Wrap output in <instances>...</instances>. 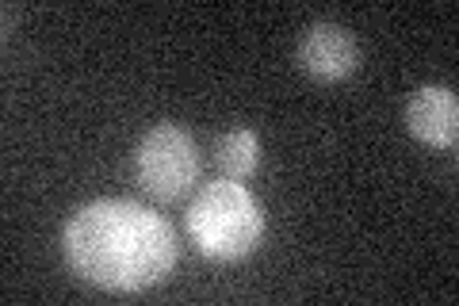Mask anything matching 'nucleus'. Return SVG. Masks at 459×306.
I'll return each mask as SVG.
<instances>
[{"instance_id": "f257e3e1", "label": "nucleus", "mask_w": 459, "mask_h": 306, "mask_svg": "<svg viewBox=\"0 0 459 306\" xmlns=\"http://www.w3.org/2000/svg\"><path fill=\"white\" fill-rule=\"evenodd\" d=\"M65 260L104 291H146L177 265L169 218L134 199H96L65 223Z\"/></svg>"}, {"instance_id": "f03ea898", "label": "nucleus", "mask_w": 459, "mask_h": 306, "mask_svg": "<svg viewBox=\"0 0 459 306\" xmlns=\"http://www.w3.org/2000/svg\"><path fill=\"white\" fill-rule=\"evenodd\" d=\"M184 218L195 249L211 260H241L264 238V207L246 192V184L226 177L207 184Z\"/></svg>"}, {"instance_id": "7ed1b4c3", "label": "nucleus", "mask_w": 459, "mask_h": 306, "mask_svg": "<svg viewBox=\"0 0 459 306\" xmlns=\"http://www.w3.org/2000/svg\"><path fill=\"white\" fill-rule=\"evenodd\" d=\"M138 188L157 203H177L192 192L199 177V153L188 130L177 123H157L134 150Z\"/></svg>"}, {"instance_id": "20e7f679", "label": "nucleus", "mask_w": 459, "mask_h": 306, "mask_svg": "<svg viewBox=\"0 0 459 306\" xmlns=\"http://www.w3.org/2000/svg\"><path fill=\"white\" fill-rule=\"evenodd\" d=\"M299 62L314 81H344L360 66V47L337 23H314L299 42Z\"/></svg>"}, {"instance_id": "39448f33", "label": "nucleus", "mask_w": 459, "mask_h": 306, "mask_svg": "<svg viewBox=\"0 0 459 306\" xmlns=\"http://www.w3.org/2000/svg\"><path fill=\"white\" fill-rule=\"evenodd\" d=\"M406 123L410 135L421 138L433 150H455L459 142V100L452 89L444 84H429L406 108Z\"/></svg>"}, {"instance_id": "423d86ee", "label": "nucleus", "mask_w": 459, "mask_h": 306, "mask_svg": "<svg viewBox=\"0 0 459 306\" xmlns=\"http://www.w3.org/2000/svg\"><path fill=\"white\" fill-rule=\"evenodd\" d=\"M214 165L226 180H249L256 165H261V142H256L253 130H230L214 145Z\"/></svg>"}]
</instances>
